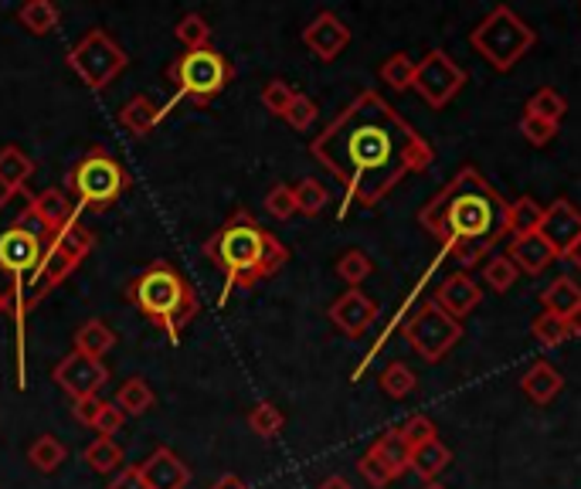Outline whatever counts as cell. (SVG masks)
Returning <instances> with one entry per match:
<instances>
[{
    "label": "cell",
    "instance_id": "2e32d148",
    "mask_svg": "<svg viewBox=\"0 0 581 489\" xmlns=\"http://www.w3.org/2000/svg\"><path fill=\"white\" fill-rule=\"evenodd\" d=\"M302 45H307L320 62H334L350 45V27L334 11H320L307 27H302Z\"/></svg>",
    "mask_w": 581,
    "mask_h": 489
},
{
    "label": "cell",
    "instance_id": "4316f807",
    "mask_svg": "<svg viewBox=\"0 0 581 489\" xmlns=\"http://www.w3.org/2000/svg\"><path fill=\"white\" fill-rule=\"evenodd\" d=\"M541 303H544V313H555V316H561V320H565V316L581 309V285L574 279H568V276H558L541 293Z\"/></svg>",
    "mask_w": 581,
    "mask_h": 489
},
{
    "label": "cell",
    "instance_id": "f35d334b",
    "mask_svg": "<svg viewBox=\"0 0 581 489\" xmlns=\"http://www.w3.org/2000/svg\"><path fill=\"white\" fill-rule=\"evenodd\" d=\"M374 272V262L361 252V248H350L337 258V276L350 285V290H361V282Z\"/></svg>",
    "mask_w": 581,
    "mask_h": 489
},
{
    "label": "cell",
    "instance_id": "9a60e30c",
    "mask_svg": "<svg viewBox=\"0 0 581 489\" xmlns=\"http://www.w3.org/2000/svg\"><path fill=\"white\" fill-rule=\"evenodd\" d=\"M378 303L368 296V293H361V290H347L344 296H337L334 303H330V323H334L344 337H350V340H357V337H364L371 327H374V320H378Z\"/></svg>",
    "mask_w": 581,
    "mask_h": 489
},
{
    "label": "cell",
    "instance_id": "bcb514c9",
    "mask_svg": "<svg viewBox=\"0 0 581 489\" xmlns=\"http://www.w3.org/2000/svg\"><path fill=\"white\" fill-rule=\"evenodd\" d=\"M357 473H361L364 476V482L371 486V489H384L387 482H395V476L392 473H387V466L381 463V459L368 449L361 459H357Z\"/></svg>",
    "mask_w": 581,
    "mask_h": 489
},
{
    "label": "cell",
    "instance_id": "e0dca14e",
    "mask_svg": "<svg viewBox=\"0 0 581 489\" xmlns=\"http://www.w3.org/2000/svg\"><path fill=\"white\" fill-rule=\"evenodd\" d=\"M555 255H565L578 239H581V211L571 205L568 197H558L551 200L544 208V218H541V232H537Z\"/></svg>",
    "mask_w": 581,
    "mask_h": 489
},
{
    "label": "cell",
    "instance_id": "ffe728a7",
    "mask_svg": "<svg viewBox=\"0 0 581 489\" xmlns=\"http://www.w3.org/2000/svg\"><path fill=\"white\" fill-rule=\"evenodd\" d=\"M163 117H168V106H160L153 96L140 93V96H133V99L120 109V126H123L126 133H133L136 139H147V136L160 126Z\"/></svg>",
    "mask_w": 581,
    "mask_h": 489
},
{
    "label": "cell",
    "instance_id": "4fadbf2b",
    "mask_svg": "<svg viewBox=\"0 0 581 489\" xmlns=\"http://www.w3.org/2000/svg\"><path fill=\"white\" fill-rule=\"evenodd\" d=\"M54 384H59L72 401L78 398H92L102 391V384L109 381V367L102 360H92V357H82V354H65L59 364L51 370Z\"/></svg>",
    "mask_w": 581,
    "mask_h": 489
},
{
    "label": "cell",
    "instance_id": "f5cc1de1",
    "mask_svg": "<svg viewBox=\"0 0 581 489\" xmlns=\"http://www.w3.org/2000/svg\"><path fill=\"white\" fill-rule=\"evenodd\" d=\"M317 489H354V486H350L341 473H334V476H326Z\"/></svg>",
    "mask_w": 581,
    "mask_h": 489
},
{
    "label": "cell",
    "instance_id": "db71d44e",
    "mask_svg": "<svg viewBox=\"0 0 581 489\" xmlns=\"http://www.w3.org/2000/svg\"><path fill=\"white\" fill-rule=\"evenodd\" d=\"M565 327H568V337H581V309L565 316Z\"/></svg>",
    "mask_w": 581,
    "mask_h": 489
},
{
    "label": "cell",
    "instance_id": "5b68a950",
    "mask_svg": "<svg viewBox=\"0 0 581 489\" xmlns=\"http://www.w3.org/2000/svg\"><path fill=\"white\" fill-rule=\"evenodd\" d=\"M45 255V235L32 224L24 211L14 218L11 228L0 232V276L8 279V296H11V316H14V333H17V388L27 384L24 370V340H27V285L41 266Z\"/></svg>",
    "mask_w": 581,
    "mask_h": 489
},
{
    "label": "cell",
    "instance_id": "8fae6325",
    "mask_svg": "<svg viewBox=\"0 0 581 489\" xmlns=\"http://www.w3.org/2000/svg\"><path fill=\"white\" fill-rule=\"evenodd\" d=\"M408 347L419 354L422 360L429 364H438L442 357H446L456 343L462 340V323L453 320L449 313H442L432 299H425L419 309H415L405 327H401Z\"/></svg>",
    "mask_w": 581,
    "mask_h": 489
},
{
    "label": "cell",
    "instance_id": "ba28073f",
    "mask_svg": "<svg viewBox=\"0 0 581 489\" xmlns=\"http://www.w3.org/2000/svg\"><path fill=\"white\" fill-rule=\"evenodd\" d=\"M235 78V65L221 54L218 48H201V51H184L168 65V82L174 85L177 99L208 106L221 93L228 89Z\"/></svg>",
    "mask_w": 581,
    "mask_h": 489
},
{
    "label": "cell",
    "instance_id": "30bf717a",
    "mask_svg": "<svg viewBox=\"0 0 581 489\" xmlns=\"http://www.w3.org/2000/svg\"><path fill=\"white\" fill-rule=\"evenodd\" d=\"M65 65L86 82L92 93H102V89H109V82H116L126 72L129 54L109 32L92 27L78 45H72V51L65 54Z\"/></svg>",
    "mask_w": 581,
    "mask_h": 489
},
{
    "label": "cell",
    "instance_id": "11a10c76",
    "mask_svg": "<svg viewBox=\"0 0 581 489\" xmlns=\"http://www.w3.org/2000/svg\"><path fill=\"white\" fill-rule=\"evenodd\" d=\"M561 258H565V262H568V266L581 269V239H578V242H574V245H571V248H568V252L561 255Z\"/></svg>",
    "mask_w": 581,
    "mask_h": 489
},
{
    "label": "cell",
    "instance_id": "ab89813d",
    "mask_svg": "<svg viewBox=\"0 0 581 489\" xmlns=\"http://www.w3.org/2000/svg\"><path fill=\"white\" fill-rule=\"evenodd\" d=\"M483 279L490 282V290H496V293H507V290H514V285H517L520 269L510 262V255H493L490 262L483 266Z\"/></svg>",
    "mask_w": 581,
    "mask_h": 489
},
{
    "label": "cell",
    "instance_id": "1f68e13d",
    "mask_svg": "<svg viewBox=\"0 0 581 489\" xmlns=\"http://www.w3.org/2000/svg\"><path fill=\"white\" fill-rule=\"evenodd\" d=\"M27 459H32V466L38 473H54V469H62V463L69 459V449L54 436H38L32 445H27Z\"/></svg>",
    "mask_w": 581,
    "mask_h": 489
},
{
    "label": "cell",
    "instance_id": "ac0fdd59",
    "mask_svg": "<svg viewBox=\"0 0 581 489\" xmlns=\"http://www.w3.org/2000/svg\"><path fill=\"white\" fill-rule=\"evenodd\" d=\"M432 303H435L442 313H449L453 320H459V323H462L466 316L483 303V290L477 285V279H473V276H466V272H453L449 279H442V282H438V290H435Z\"/></svg>",
    "mask_w": 581,
    "mask_h": 489
},
{
    "label": "cell",
    "instance_id": "b9f144b4",
    "mask_svg": "<svg viewBox=\"0 0 581 489\" xmlns=\"http://www.w3.org/2000/svg\"><path fill=\"white\" fill-rule=\"evenodd\" d=\"M531 333H534L537 343H544V347H558V343L571 340L565 320H561V316H555V313H541L537 320L531 323Z\"/></svg>",
    "mask_w": 581,
    "mask_h": 489
},
{
    "label": "cell",
    "instance_id": "d6a6232c",
    "mask_svg": "<svg viewBox=\"0 0 581 489\" xmlns=\"http://www.w3.org/2000/svg\"><path fill=\"white\" fill-rule=\"evenodd\" d=\"M528 117H537V120H547V123H558L561 126V120H565V112H568V99L558 93V89H537L531 99H528Z\"/></svg>",
    "mask_w": 581,
    "mask_h": 489
},
{
    "label": "cell",
    "instance_id": "7dc6e473",
    "mask_svg": "<svg viewBox=\"0 0 581 489\" xmlns=\"http://www.w3.org/2000/svg\"><path fill=\"white\" fill-rule=\"evenodd\" d=\"M520 133L531 147H547V143L558 136V123H547V120H537V117H528V112H523Z\"/></svg>",
    "mask_w": 581,
    "mask_h": 489
},
{
    "label": "cell",
    "instance_id": "7c38bea8",
    "mask_svg": "<svg viewBox=\"0 0 581 489\" xmlns=\"http://www.w3.org/2000/svg\"><path fill=\"white\" fill-rule=\"evenodd\" d=\"M466 85V72L449 59L446 51H429L425 59L415 65V85L411 89L425 99V106L432 109H446Z\"/></svg>",
    "mask_w": 581,
    "mask_h": 489
},
{
    "label": "cell",
    "instance_id": "52a82bcc",
    "mask_svg": "<svg viewBox=\"0 0 581 489\" xmlns=\"http://www.w3.org/2000/svg\"><path fill=\"white\" fill-rule=\"evenodd\" d=\"M92 248H96V235L82 221H72L65 232L48 239L41 266L32 276V285H27V309H35L48 293L59 290V285L92 255Z\"/></svg>",
    "mask_w": 581,
    "mask_h": 489
},
{
    "label": "cell",
    "instance_id": "9c48e42d",
    "mask_svg": "<svg viewBox=\"0 0 581 489\" xmlns=\"http://www.w3.org/2000/svg\"><path fill=\"white\" fill-rule=\"evenodd\" d=\"M534 41H537L534 27L510 8H493L477 24V32L469 35V45H473L496 72H510L523 54L534 48Z\"/></svg>",
    "mask_w": 581,
    "mask_h": 489
},
{
    "label": "cell",
    "instance_id": "603a6c76",
    "mask_svg": "<svg viewBox=\"0 0 581 489\" xmlns=\"http://www.w3.org/2000/svg\"><path fill=\"white\" fill-rule=\"evenodd\" d=\"M565 388V378H561V370H555L547 360H537L528 374H523V381H520V391L528 394L534 405H551Z\"/></svg>",
    "mask_w": 581,
    "mask_h": 489
},
{
    "label": "cell",
    "instance_id": "9f6ffc18",
    "mask_svg": "<svg viewBox=\"0 0 581 489\" xmlns=\"http://www.w3.org/2000/svg\"><path fill=\"white\" fill-rule=\"evenodd\" d=\"M11 313V296H8V285H0V316Z\"/></svg>",
    "mask_w": 581,
    "mask_h": 489
},
{
    "label": "cell",
    "instance_id": "44dd1931",
    "mask_svg": "<svg viewBox=\"0 0 581 489\" xmlns=\"http://www.w3.org/2000/svg\"><path fill=\"white\" fill-rule=\"evenodd\" d=\"M510 262L520 269V276H537L544 272L551 262H555V248H551L541 235H528V239H514L510 242Z\"/></svg>",
    "mask_w": 581,
    "mask_h": 489
},
{
    "label": "cell",
    "instance_id": "6da1fadb",
    "mask_svg": "<svg viewBox=\"0 0 581 489\" xmlns=\"http://www.w3.org/2000/svg\"><path fill=\"white\" fill-rule=\"evenodd\" d=\"M310 154L344 184V208H374L408 174H419L432 163V147L411 130L405 117L387 106L374 89H364L320 136Z\"/></svg>",
    "mask_w": 581,
    "mask_h": 489
},
{
    "label": "cell",
    "instance_id": "3957f363",
    "mask_svg": "<svg viewBox=\"0 0 581 489\" xmlns=\"http://www.w3.org/2000/svg\"><path fill=\"white\" fill-rule=\"evenodd\" d=\"M205 258L218 266L221 279V306L232 299L235 290H256L262 279H272L286 262L289 248L275 239L269 228H262L252 211L235 208L225 221L218 224V232L205 242Z\"/></svg>",
    "mask_w": 581,
    "mask_h": 489
},
{
    "label": "cell",
    "instance_id": "7a4b0ae2",
    "mask_svg": "<svg viewBox=\"0 0 581 489\" xmlns=\"http://www.w3.org/2000/svg\"><path fill=\"white\" fill-rule=\"evenodd\" d=\"M419 221L459 266H477L507 235V200L477 167H462L419 211Z\"/></svg>",
    "mask_w": 581,
    "mask_h": 489
},
{
    "label": "cell",
    "instance_id": "f1b7e54d",
    "mask_svg": "<svg viewBox=\"0 0 581 489\" xmlns=\"http://www.w3.org/2000/svg\"><path fill=\"white\" fill-rule=\"evenodd\" d=\"M153 401H157V394H153V388L147 384V378H126V381L120 384V391H116V408H120L123 415H133V418L147 415V412L153 408Z\"/></svg>",
    "mask_w": 581,
    "mask_h": 489
},
{
    "label": "cell",
    "instance_id": "cb8c5ba5",
    "mask_svg": "<svg viewBox=\"0 0 581 489\" xmlns=\"http://www.w3.org/2000/svg\"><path fill=\"white\" fill-rule=\"evenodd\" d=\"M35 174V160L27 157L21 147H4L0 150V187H4V194H21L24 184L32 181Z\"/></svg>",
    "mask_w": 581,
    "mask_h": 489
},
{
    "label": "cell",
    "instance_id": "7bdbcfd3",
    "mask_svg": "<svg viewBox=\"0 0 581 489\" xmlns=\"http://www.w3.org/2000/svg\"><path fill=\"white\" fill-rule=\"evenodd\" d=\"M265 211H269L275 221H289V218L296 215L293 187H289V184H272L269 194H265Z\"/></svg>",
    "mask_w": 581,
    "mask_h": 489
},
{
    "label": "cell",
    "instance_id": "7402d4cb",
    "mask_svg": "<svg viewBox=\"0 0 581 489\" xmlns=\"http://www.w3.org/2000/svg\"><path fill=\"white\" fill-rule=\"evenodd\" d=\"M116 330L109 327L106 320H99V316H92V320H86L78 330H75V337H72V343H75V354H82V357H92V360H102L109 351L116 347Z\"/></svg>",
    "mask_w": 581,
    "mask_h": 489
},
{
    "label": "cell",
    "instance_id": "4dcf8cb0",
    "mask_svg": "<svg viewBox=\"0 0 581 489\" xmlns=\"http://www.w3.org/2000/svg\"><path fill=\"white\" fill-rule=\"evenodd\" d=\"M123 459H126L123 445H120L116 439H106V436L92 439L89 449H86V463H89L96 473H102V476H109V473L116 476V473L123 469Z\"/></svg>",
    "mask_w": 581,
    "mask_h": 489
},
{
    "label": "cell",
    "instance_id": "d4e9b609",
    "mask_svg": "<svg viewBox=\"0 0 581 489\" xmlns=\"http://www.w3.org/2000/svg\"><path fill=\"white\" fill-rule=\"evenodd\" d=\"M371 452L381 459V463L387 466V473H392L395 479H401V476L411 469V449H408V442L401 439L398 428L384 431V436L371 445Z\"/></svg>",
    "mask_w": 581,
    "mask_h": 489
},
{
    "label": "cell",
    "instance_id": "74e56055",
    "mask_svg": "<svg viewBox=\"0 0 581 489\" xmlns=\"http://www.w3.org/2000/svg\"><path fill=\"white\" fill-rule=\"evenodd\" d=\"M177 41L187 48V51H201V48H211V27L201 14H184L174 27Z\"/></svg>",
    "mask_w": 581,
    "mask_h": 489
},
{
    "label": "cell",
    "instance_id": "6f0895ef",
    "mask_svg": "<svg viewBox=\"0 0 581 489\" xmlns=\"http://www.w3.org/2000/svg\"><path fill=\"white\" fill-rule=\"evenodd\" d=\"M422 489H446V486H438V482H425Z\"/></svg>",
    "mask_w": 581,
    "mask_h": 489
},
{
    "label": "cell",
    "instance_id": "f546056e",
    "mask_svg": "<svg viewBox=\"0 0 581 489\" xmlns=\"http://www.w3.org/2000/svg\"><path fill=\"white\" fill-rule=\"evenodd\" d=\"M449 463H453V452L442 445L438 439H432V442H425V445H419L411 452V473H419L425 482H435L438 473L446 469Z\"/></svg>",
    "mask_w": 581,
    "mask_h": 489
},
{
    "label": "cell",
    "instance_id": "60d3db41",
    "mask_svg": "<svg viewBox=\"0 0 581 489\" xmlns=\"http://www.w3.org/2000/svg\"><path fill=\"white\" fill-rule=\"evenodd\" d=\"M296 99V89L286 82V78H272L262 85V106L272 112V117H286V109L293 106Z\"/></svg>",
    "mask_w": 581,
    "mask_h": 489
},
{
    "label": "cell",
    "instance_id": "e575fe53",
    "mask_svg": "<svg viewBox=\"0 0 581 489\" xmlns=\"http://www.w3.org/2000/svg\"><path fill=\"white\" fill-rule=\"evenodd\" d=\"M248 428H252L259 439H275L286 428V415L280 405H272V401H259V405L248 412Z\"/></svg>",
    "mask_w": 581,
    "mask_h": 489
},
{
    "label": "cell",
    "instance_id": "d590c367",
    "mask_svg": "<svg viewBox=\"0 0 581 489\" xmlns=\"http://www.w3.org/2000/svg\"><path fill=\"white\" fill-rule=\"evenodd\" d=\"M293 197H296V211L307 215V218H317L330 205V191L320 181H313V178H302L293 187Z\"/></svg>",
    "mask_w": 581,
    "mask_h": 489
},
{
    "label": "cell",
    "instance_id": "83f0119b",
    "mask_svg": "<svg viewBox=\"0 0 581 489\" xmlns=\"http://www.w3.org/2000/svg\"><path fill=\"white\" fill-rule=\"evenodd\" d=\"M62 21V11L51 4V0H27V4L17 8V24L32 35H51Z\"/></svg>",
    "mask_w": 581,
    "mask_h": 489
},
{
    "label": "cell",
    "instance_id": "681fc988",
    "mask_svg": "<svg viewBox=\"0 0 581 489\" xmlns=\"http://www.w3.org/2000/svg\"><path fill=\"white\" fill-rule=\"evenodd\" d=\"M99 408H102V398H99V394H92V398H78V401H72V418H75L78 425H89V428H92Z\"/></svg>",
    "mask_w": 581,
    "mask_h": 489
},
{
    "label": "cell",
    "instance_id": "816d5d0a",
    "mask_svg": "<svg viewBox=\"0 0 581 489\" xmlns=\"http://www.w3.org/2000/svg\"><path fill=\"white\" fill-rule=\"evenodd\" d=\"M208 489H248V486H245L235 473H225V476H218Z\"/></svg>",
    "mask_w": 581,
    "mask_h": 489
},
{
    "label": "cell",
    "instance_id": "8992f818",
    "mask_svg": "<svg viewBox=\"0 0 581 489\" xmlns=\"http://www.w3.org/2000/svg\"><path fill=\"white\" fill-rule=\"evenodd\" d=\"M133 187L129 170L106 147H89L65 174V191L78 211H109Z\"/></svg>",
    "mask_w": 581,
    "mask_h": 489
},
{
    "label": "cell",
    "instance_id": "8d00e7d4",
    "mask_svg": "<svg viewBox=\"0 0 581 489\" xmlns=\"http://www.w3.org/2000/svg\"><path fill=\"white\" fill-rule=\"evenodd\" d=\"M415 65H419V62H411L405 51H395L392 59L381 65L378 75H381L384 85H392L395 93H408L411 85H415Z\"/></svg>",
    "mask_w": 581,
    "mask_h": 489
},
{
    "label": "cell",
    "instance_id": "f6af8a7d",
    "mask_svg": "<svg viewBox=\"0 0 581 489\" xmlns=\"http://www.w3.org/2000/svg\"><path fill=\"white\" fill-rule=\"evenodd\" d=\"M401 439L408 442V449L415 452L419 445H425V442H432V439H438V431H435V421L432 418H425V415H411L401 428Z\"/></svg>",
    "mask_w": 581,
    "mask_h": 489
},
{
    "label": "cell",
    "instance_id": "d6986e66",
    "mask_svg": "<svg viewBox=\"0 0 581 489\" xmlns=\"http://www.w3.org/2000/svg\"><path fill=\"white\" fill-rule=\"evenodd\" d=\"M140 473H144L147 489H187L190 486V466L168 445H157L140 463Z\"/></svg>",
    "mask_w": 581,
    "mask_h": 489
},
{
    "label": "cell",
    "instance_id": "680465c9",
    "mask_svg": "<svg viewBox=\"0 0 581 489\" xmlns=\"http://www.w3.org/2000/svg\"><path fill=\"white\" fill-rule=\"evenodd\" d=\"M8 200H11V194H0V208H4V205H8Z\"/></svg>",
    "mask_w": 581,
    "mask_h": 489
},
{
    "label": "cell",
    "instance_id": "5bb4252c",
    "mask_svg": "<svg viewBox=\"0 0 581 489\" xmlns=\"http://www.w3.org/2000/svg\"><path fill=\"white\" fill-rule=\"evenodd\" d=\"M24 215L32 218V224L45 235V242L54 239L59 232H65L72 221H78V208L72 205V197L65 191H54V187L41 191V194H35L32 200H27Z\"/></svg>",
    "mask_w": 581,
    "mask_h": 489
},
{
    "label": "cell",
    "instance_id": "836d02e7",
    "mask_svg": "<svg viewBox=\"0 0 581 489\" xmlns=\"http://www.w3.org/2000/svg\"><path fill=\"white\" fill-rule=\"evenodd\" d=\"M378 384H381V391H384L387 398L401 401V398H408L415 388H419V378H415V370H411L408 364H401V360H392V364H387V367L381 370Z\"/></svg>",
    "mask_w": 581,
    "mask_h": 489
},
{
    "label": "cell",
    "instance_id": "484cf974",
    "mask_svg": "<svg viewBox=\"0 0 581 489\" xmlns=\"http://www.w3.org/2000/svg\"><path fill=\"white\" fill-rule=\"evenodd\" d=\"M541 218H544V208L537 205L534 197L510 200V205H507V235H514V239L537 235L541 232Z\"/></svg>",
    "mask_w": 581,
    "mask_h": 489
},
{
    "label": "cell",
    "instance_id": "277c9868",
    "mask_svg": "<svg viewBox=\"0 0 581 489\" xmlns=\"http://www.w3.org/2000/svg\"><path fill=\"white\" fill-rule=\"evenodd\" d=\"M126 299L171 343H181L190 320L201 313L198 290L177 266L163 262V258H157V262H150L144 272H136L126 282Z\"/></svg>",
    "mask_w": 581,
    "mask_h": 489
},
{
    "label": "cell",
    "instance_id": "ee69618b",
    "mask_svg": "<svg viewBox=\"0 0 581 489\" xmlns=\"http://www.w3.org/2000/svg\"><path fill=\"white\" fill-rule=\"evenodd\" d=\"M317 117H320V109H317V102L310 99V96H302V93H296V99H293V106L286 109V123L293 126V130H299V133H307L313 123H317Z\"/></svg>",
    "mask_w": 581,
    "mask_h": 489
},
{
    "label": "cell",
    "instance_id": "f907efd6",
    "mask_svg": "<svg viewBox=\"0 0 581 489\" xmlns=\"http://www.w3.org/2000/svg\"><path fill=\"white\" fill-rule=\"evenodd\" d=\"M106 489H147V482H144L140 466H123L113 479H109Z\"/></svg>",
    "mask_w": 581,
    "mask_h": 489
},
{
    "label": "cell",
    "instance_id": "c3c4849f",
    "mask_svg": "<svg viewBox=\"0 0 581 489\" xmlns=\"http://www.w3.org/2000/svg\"><path fill=\"white\" fill-rule=\"evenodd\" d=\"M123 421H126V415L116 408V401H102V408H99V415H96V421H92V428L99 431V436H106V439H113L116 431L123 428Z\"/></svg>",
    "mask_w": 581,
    "mask_h": 489
}]
</instances>
